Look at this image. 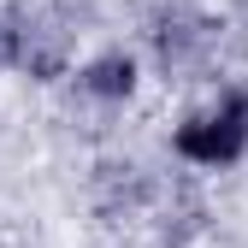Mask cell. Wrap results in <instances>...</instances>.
<instances>
[{
  "instance_id": "3957f363",
  "label": "cell",
  "mask_w": 248,
  "mask_h": 248,
  "mask_svg": "<svg viewBox=\"0 0 248 248\" xmlns=\"http://www.w3.org/2000/svg\"><path fill=\"white\" fill-rule=\"evenodd\" d=\"M0 53H12V47H6V30H0Z\"/></svg>"
},
{
  "instance_id": "6da1fadb",
  "label": "cell",
  "mask_w": 248,
  "mask_h": 248,
  "mask_svg": "<svg viewBox=\"0 0 248 248\" xmlns=\"http://www.w3.org/2000/svg\"><path fill=\"white\" fill-rule=\"evenodd\" d=\"M242 148H248V95L207 112V118H189L177 130V154L195 160V166H231Z\"/></svg>"
},
{
  "instance_id": "7a4b0ae2",
  "label": "cell",
  "mask_w": 248,
  "mask_h": 248,
  "mask_svg": "<svg viewBox=\"0 0 248 248\" xmlns=\"http://www.w3.org/2000/svg\"><path fill=\"white\" fill-rule=\"evenodd\" d=\"M130 83H136V65L130 59H101V65H89V89L95 95H130Z\"/></svg>"
}]
</instances>
